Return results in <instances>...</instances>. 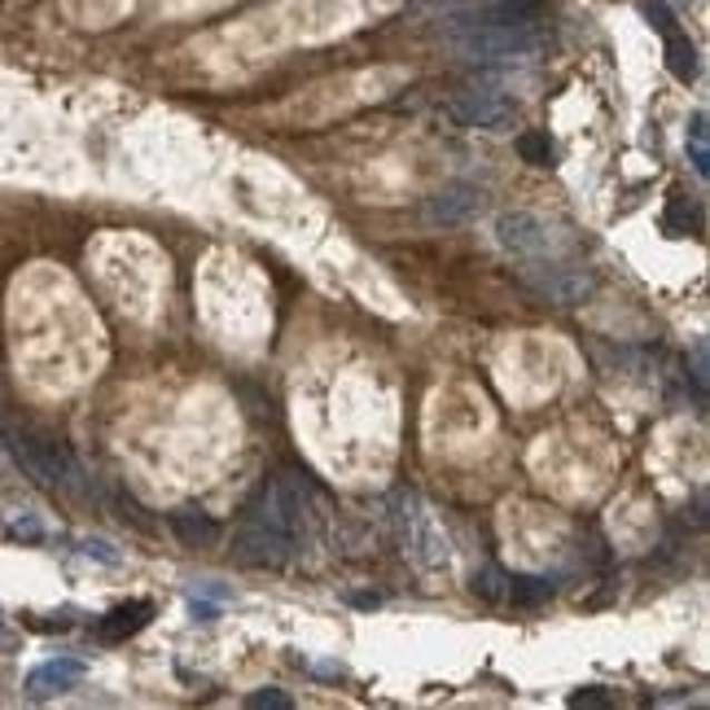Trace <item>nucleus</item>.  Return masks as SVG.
<instances>
[{"label": "nucleus", "mask_w": 710, "mask_h": 710, "mask_svg": "<svg viewBox=\"0 0 710 710\" xmlns=\"http://www.w3.org/2000/svg\"><path fill=\"white\" fill-rule=\"evenodd\" d=\"M307 496H303V483L277 474L268 479L255 500L246 504L241 513V526H237V562L255 570H277L285 562H294L303 553V540H307Z\"/></svg>", "instance_id": "f257e3e1"}, {"label": "nucleus", "mask_w": 710, "mask_h": 710, "mask_svg": "<svg viewBox=\"0 0 710 710\" xmlns=\"http://www.w3.org/2000/svg\"><path fill=\"white\" fill-rule=\"evenodd\" d=\"M447 45L465 62H513L531 58L544 45L540 22H487V18H447Z\"/></svg>", "instance_id": "f03ea898"}, {"label": "nucleus", "mask_w": 710, "mask_h": 710, "mask_svg": "<svg viewBox=\"0 0 710 710\" xmlns=\"http://www.w3.org/2000/svg\"><path fill=\"white\" fill-rule=\"evenodd\" d=\"M526 282L535 285L544 298H553V303H566V307H574V303H583L588 294H592V285H596V277L583 268V264H574V259H566V255H549V259H526Z\"/></svg>", "instance_id": "7ed1b4c3"}, {"label": "nucleus", "mask_w": 710, "mask_h": 710, "mask_svg": "<svg viewBox=\"0 0 710 710\" xmlns=\"http://www.w3.org/2000/svg\"><path fill=\"white\" fill-rule=\"evenodd\" d=\"M492 228H496L500 246H504L509 255H517V259H549V255H558V233H553V224L540 219V215L500 211Z\"/></svg>", "instance_id": "20e7f679"}, {"label": "nucleus", "mask_w": 710, "mask_h": 710, "mask_svg": "<svg viewBox=\"0 0 710 710\" xmlns=\"http://www.w3.org/2000/svg\"><path fill=\"white\" fill-rule=\"evenodd\" d=\"M452 119L461 128H474V132H509L513 128V101H504L492 88H461L452 101H447Z\"/></svg>", "instance_id": "39448f33"}, {"label": "nucleus", "mask_w": 710, "mask_h": 710, "mask_svg": "<svg viewBox=\"0 0 710 710\" xmlns=\"http://www.w3.org/2000/svg\"><path fill=\"white\" fill-rule=\"evenodd\" d=\"M13 456H18V465H22L36 483H45V487H67L75 479V461L58 443H49V438L18 434V438H13Z\"/></svg>", "instance_id": "423d86ee"}, {"label": "nucleus", "mask_w": 710, "mask_h": 710, "mask_svg": "<svg viewBox=\"0 0 710 710\" xmlns=\"http://www.w3.org/2000/svg\"><path fill=\"white\" fill-rule=\"evenodd\" d=\"M479 211H483V189L470 185V180L443 185V189L426 203V219L430 224H443V228H456V224L474 219Z\"/></svg>", "instance_id": "0eeeda50"}, {"label": "nucleus", "mask_w": 710, "mask_h": 710, "mask_svg": "<svg viewBox=\"0 0 710 710\" xmlns=\"http://www.w3.org/2000/svg\"><path fill=\"white\" fill-rule=\"evenodd\" d=\"M79 680H83V662H79V658H53V662H45V667H36V671L27 676V693H31V698L67 693Z\"/></svg>", "instance_id": "6e6552de"}, {"label": "nucleus", "mask_w": 710, "mask_h": 710, "mask_svg": "<svg viewBox=\"0 0 710 710\" xmlns=\"http://www.w3.org/2000/svg\"><path fill=\"white\" fill-rule=\"evenodd\" d=\"M149 619H154V605H149V601H128V605H119V610H110V614L101 619L97 637L106 640V644H119V640L137 637Z\"/></svg>", "instance_id": "1a4fd4ad"}, {"label": "nucleus", "mask_w": 710, "mask_h": 710, "mask_svg": "<svg viewBox=\"0 0 710 710\" xmlns=\"http://www.w3.org/2000/svg\"><path fill=\"white\" fill-rule=\"evenodd\" d=\"M558 592V579L544 574H504V601L517 610H535Z\"/></svg>", "instance_id": "9d476101"}, {"label": "nucleus", "mask_w": 710, "mask_h": 710, "mask_svg": "<svg viewBox=\"0 0 710 710\" xmlns=\"http://www.w3.org/2000/svg\"><path fill=\"white\" fill-rule=\"evenodd\" d=\"M167 522H171V531H176L189 549H207V544L219 540V522H215L211 513H203V509H176Z\"/></svg>", "instance_id": "9b49d317"}, {"label": "nucleus", "mask_w": 710, "mask_h": 710, "mask_svg": "<svg viewBox=\"0 0 710 710\" xmlns=\"http://www.w3.org/2000/svg\"><path fill=\"white\" fill-rule=\"evenodd\" d=\"M667 71L676 75L680 83H693V79H698V49H693V40H689L684 31L667 36Z\"/></svg>", "instance_id": "f8f14e48"}, {"label": "nucleus", "mask_w": 710, "mask_h": 710, "mask_svg": "<svg viewBox=\"0 0 710 710\" xmlns=\"http://www.w3.org/2000/svg\"><path fill=\"white\" fill-rule=\"evenodd\" d=\"M689 158H693V171L707 180L710 176V132H707V115H693L689 124Z\"/></svg>", "instance_id": "ddd939ff"}, {"label": "nucleus", "mask_w": 710, "mask_h": 710, "mask_svg": "<svg viewBox=\"0 0 710 710\" xmlns=\"http://www.w3.org/2000/svg\"><path fill=\"white\" fill-rule=\"evenodd\" d=\"M637 9L644 13V22H649V27H653V31L662 36V40L680 31V18H676V13H671V9L662 4V0H637Z\"/></svg>", "instance_id": "4468645a"}, {"label": "nucleus", "mask_w": 710, "mask_h": 710, "mask_svg": "<svg viewBox=\"0 0 710 710\" xmlns=\"http://www.w3.org/2000/svg\"><path fill=\"white\" fill-rule=\"evenodd\" d=\"M517 154L526 158V162H535V167H553V141L544 137V132H522L517 137Z\"/></svg>", "instance_id": "2eb2a0df"}, {"label": "nucleus", "mask_w": 710, "mask_h": 710, "mask_svg": "<svg viewBox=\"0 0 710 710\" xmlns=\"http://www.w3.org/2000/svg\"><path fill=\"white\" fill-rule=\"evenodd\" d=\"M689 224L698 228V211H693V203H689L684 194H671V207H667V228H671V233H689Z\"/></svg>", "instance_id": "dca6fc26"}, {"label": "nucleus", "mask_w": 710, "mask_h": 710, "mask_svg": "<svg viewBox=\"0 0 710 710\" xmlns=\"http://www.w3.org/2000/svg\"><path fill=\"white\" fill-rule=\"evenodd\" d=\"M474 596H483V601H504V570L487 566L474 574Z\"/></svg>", "instance_id": "f3484780"}, {"label": "nucleus", "mask_w": 710, "mask_h": 710, "mask_svg": "<svg viewBox=\"0 0 710 710\" xmlns=\"http://www.w3.org/2000/svg\"><path fill=\"white\" fill-rule=\"evenodd\" d=\"M79 553L92 558V562H101V566H119V562H124V553H119L110 540H97V535H92V540H79Z\"/></svg>", "instance_id": "a211bd4d"}, {"label": "nucleus", "mask_w": 710, "mask_h": 710, "mask_svg": "<svg viewBox=\"0 0 710 710\" xmlns=\"http://www.w3.org/2000/svg\"><path fill=\"white\" fill-rule=\"evenodd\" d=\"M9 535H13V540L36 544V540H45V526H40L31 513H22V517H9Z\"/></svg>", "instance_id": "6ab92c4d"}, {"label": "nucleus", "mask_w": 710, "mask_h": 710, "mask_svg": "<svg viewBox=\"0 0 710 710\" xmlns=\"http://www.w3.org/2000/svg\"><path fill=\"white\" fill-rule=\"evenodd\" d=\"M250 707L255 710H294V702L285 698L282 689H259V693H250Z\"/></svg>", "instance_id": "aec40b11"}, {"label": "nucleus", "mask_w": 710, "mask_h": 710, "mask_svg": "<svg viewBox=\"0 0 710 710\" xmlns=\"http://www.w3.org/2000/svg\"><path fill=\"white\" fill-rule=\"evenodd\" d=\"M693 386H698V404H707V343L693 347Z\"/></svg>", "instance_id": "412c9836"}, {"label": "nucleus", "mask_w": 710, "mask_h": 710, "mask_svg": "<svg viewBox=\"0 0 710 710\" xmlns=\"http://www.w3.org/2000/svg\"><path fill=\"white\" fill-rule=\"evenodd\" d=\"M570 707H610V693H601V689H579V693H570Z\"/></svg>", "instance_id": "4be33fe9"}, {"label": "nucleus", "mask_w": 710, "mask_h": 710, "mask_svg": "<svg viewBox=\"0 0 710 710\" xmlns=\"http://www.w3.org/2000/svg\"><path fill=\"white\" fill-rule=\"evenodd\" d=\"M303 667H307V671H316V676H329V680H343V676H347V667H343V662H316V658H303Z\"/></svg>", "instance_id": "5701e85b"}, {"label": "nucleus", "mask_w": 710, "mask_h": 710, "mask_svg": "<svg viewBox=\"0 0 710 710\" xmlns=\"http://www.w3.org/2000/svg\"><path fill=\"white\" fill-rule=\"evenodd\" d=\"M347 601H352L355 610H377V605H382V596H377V592H352Z\"/></svg>", "instance_id": "b1692460"}, {"label": "nucleus", "mask_w": 710, "mask_h": 710, "mask_svg": "<svg viewBox=\"0 0 710 710\" xmlns=\"http://www.w3.org/2000/svg\"><path fill=\"white\" fill-rule=\"evenodd\" d=\"M194 619H203V623H215V619H219V610H215V605H207V601H198V596H194Z\"/></svg>", "instance_id": "393cba45"}]
</instances>
